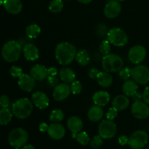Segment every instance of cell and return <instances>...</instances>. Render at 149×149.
<instances>
[{
  "instance_id": "obj_1",
  "label": "cell",
  "mask_w": 149,
  "mask_h": 149,
  "mask_svg": "<svg viewBox=\"0 0 149 149\" xmlns=\"http://www.w3.org/2000/svg\"><path fill=\"white\" fill-rule=\"evenodd\" d=\"M76 55L75 47L69 42H61L55 48V58L61 65H69L75 59Z\"/></svg>"
},
{
  "instance_id": "obj_2",
  "label": "cell",
  "mask_w": 149,
  "mask_h": 149,
  "mask_svg": "<svg viewBox=\"0 0 149 149\" xmlns=\"http://www.w3.org/2000/svg\"><path fill=\"white\" fill-rule=\"evenodd\" d=\"M21 52V45L18 42L15 40L9 41L4 44L1 49L2 58L9 63L17 61L20 58Z\"/></svg>"
},
{
  "instance_id": "obj_3",
  "label": "cell",
  "mask_w": 149,
  "mask_h": 149,
  "mask_svg": "<svg viewBox=\"0 0 149 149\" xmlns=\"http://www.w3.org/2000/svg\"><path fill=\"white\" fill-rule=\"evenodd\" d=\"M12 111L15 116L18 119H26L32 113L33 103L26 97L20 98L13 103L12 106Z\"/></svg>"
},
{
  "instance_id": "obj_4",
  "label": "cell",
  "mask_w": 149,
  "mask_h": 149,
  "mask_svg": "<svg viewBox=\"0 0 149 149\" xmlns=\"http://www.w3.org/2000/svg\"><path fill=\"white\" fill-rule=\"evenodd\" d=\"M123 60L119 55L109 53L104 55L102 59V67L106 72L114 73L119 71L123 68Z\"/></svg>"
},
{
  "instance_id": "obj_5",
  "label": "cell",
  "mask_w": 149,
  "mask_h": 149,
  "mask_svg": "<svg viewBox=\"0 0 149 149\" xmlns=\"http://www.w3.org/2000/svg\"><path fill=\"white\" fill-rule=\"evenodd\" d=\"M29 139L28 132L23 128H15L8 135L9 143L15 148H20L24 146Z\"/></svg>"
},
{
  "instance_id": "obj_6",
  "label": "cell",
  "mask_w": 149,
  "mask_h": 149,
  "mask_svg": "<svg viewBox=\"0 0 149 149\" xmlns=\"http://www.w3.org/2000/svg\"><path fill=\"white\" fill-rule=\"evenodd\" d=\"M107 39L111 44L116 47H124L127 44L128 36L120 28H113L108 32Z\"/></svg>"
},
{
  "instance_id": "obj_7",
  "label": "cell",
  "mask_w": 149,
  "mask_h": 149,
  "mask_svg": "<svg viewBox=\"0 0 149 149\" xmlns=\"http://www.w3.org/2000/svg\"><path fill=\"white\" fill-rule=\"evenodd\" d=\"M148 135L144 130H137L131 134L128 145L132 149H143L148 143Z\"/></svg>"
},
{
  "instance_id": "obj_8",
  "label": "cell",
  "mask_w": 149,
  "mask_h": 149,
  "mask_svg": "<svg viewBox=\"0 0 149 149\" xmlns=\"http://www.w3.org/2000/svg\"><path fill=\"white\" fill-rule=\"evenodd\" d=\"M132 79L138 84L145 85L149 82V68L144 65H138L131 71Z\"/></svg>"
},
{
  "instance_id": "obj_9",
  "label": "cell",
  "mask_w": 149,
  "mask_h": 149,
  "mask_svg": "<svg viewBox=\"0 0 149 149\" xmlns=\"http://www.w3.org/2000/svg\"><path fill=\"white\" fill-rule=\"evenodd\" d=\"M117 132L116 125L112 120H103L98 126L99 135L103 139H111L116 135Z\"/></svg>"
},
{
  "instance_id": "obj_10",
  "label": "cell",
  "mask_w": 149,
  "mask_h": 149,
  "mask_svg": "<svg viewBox=\"0 0 149 149\" xmlns=\"http://www.w3.org/2000/svg\"><path fill=\"white\" fill-rule=\"evenodd\" d=\"M132 116L138 119H146L149 116V108L147 103L141 100H136L131 108Z\"/></svg>"
},
{
  "instance_id": "obj_11",
  "label": "cell",
  "mask_w": 149,
  "mask_h": 149,
  "mask_svg": "<svg viewBox=\"0 0 149 149\" xmlns=\"http://www.w3.org/2000/svg\"><path fill=\"white\" fill-rule=\"evenodd\" d=\"M146 56V50L142 45H135L129 50L128 57L132 63L139 64L144 61Z\"/></svg>"
},
{
  "instance_id": "obj_12",
  "label": "cell",
  "mask_w": 149,
  "mask_h": 149,
  "mask_svg": "<svg viewBox=\"0 0 149 149\" xmlns=\"http://www.w3.org/2000/svg\"><path fill=\"white\" fill-rule=\"evenodd\" d=\"M122 11V5L119 1L110 0L104 7V15L108 18H115L120 14Z\"/></svg>"
},
{
  "instance_id": "obj_13",
  "label": "cell",
  "mask_w": 149,
  "mask_h": 149,
  "mask_svg": "<svg viewBox=\"0 0 149 149\" xmlns=\"http://www.w3.org/2000/svg\"><path fill=\"white\" fill-rule=\"evenodd\" d=\"M71 88L66 83L58 84L54 88L53 95L54 99L57 101H62L69 96L71 93Z\"/></svg>"
},
{
  "instance_id": "obj_14",
  "label": "cell",
  "mask_w": 149,
  "mask_h": 149,
  "mask_svg": "<svg viewBox=\"0 0 149 149\" xmlns=\"http://www.w3.org/2000/svg\"><path fill=\"white\" fill-rule=\"evenodd\" d=\"M32 103L39 109H45L49 106V100L45 93L42 91L35 92L31 96Z\"/></svg>"
},
{
  "instance_id": "obj_15",
  "label": "cell",
  "mask_w": 149,
  "mask_h": 149,
  "mask_svg": "<svg viewBox=\"0 0 149 149\" xmlns=\"http://www.w3.org/2000/svg\"><path fill=\"white\" fill-rule=\"evenodd\" d=\"M17 84L22 90L29 93L34 89L35 79L31 75L23 74L19 77Z\"/></svg>"
},
{
  "instance_id": "obj_16",
  "label": "cell",
  "mask_w": 149,
  "mask_h": 149,
  "mask_svg": "<svg viewBox=\"0 0 149 149\" xmlns=\"http://www.w3.org/2000/svg\"><path fill=\"white\" fill-rule=\"evenodd\" d=\"M49 136L53 140H61L65 134V130L62 125L58 123H53L49 125L47 130Z\"/></svg>"
},
{
  "instance_id": "obj_17",
  "label": "cell",
  "mask_w": 149,
  "mask_h": 149,
  "mask_svg": "<svg viewBox=\"0 0 149 149\" xmlns=\"http://www.w3.org/2000/svg\"><path fill=\"white\" fill-rule=\"evenodd\" d=\"M3 6L7 12L17 15L23 10V4L20 0H3Z\"/></svg>"
},
{
  "instance_id": "obj_18",
  "label": "cell",
  "mask_w": 149,
  "mask_h": 149,
  "mask_svg": "<svg viewBox=\"0 0 149 149\" xmlns=\"http://www.w3.org/2000/svg\"><path fill=\"white\" fill-rule=\"evenodd\" d=\"M30 74L35 80L43 81L48 77V68L43 65H35L31 68Z\"/></svg>"
},
{
  "instance_id": "obj_19",
  "label": "cell",
  "mask_w": 149,
  "mask_h": 149,
  "mask_svg": "<svg viewBox=\"0 0 149 149\" xmlns=\"http://www.w3.org/2000/svg\"><path fill=\"white\" fill-rule=\"evenodd\" d=\"M23 56L26 60L34 61L39 58V52L38 48L33 44H26L23 49Z\"/></svg>"
},
{
  "instance_id": "obj_20",
  "label": "cell",
  "mask_w": 149,
  "mask_h": 149,
  "mask_svg": "<svg viewBox=\"0 0 149 149\" xmlns=\"http://www.w3.org/2000/svg\"><path fill=\"white\" fill-rule=\"evenodd\" d=\"M110 98L111 96L109 93L103 90L96 92L93 96V100L95 104L100 107L106 106L110 101Z\"/></svg>"
},
{
  "instance_id": "obj_21",
  "label": "cell",
  "mask_w": 149,
  "mask_h": 149,
  "mask_svg": "<svg viewBox=\"0 0 149 149\" xmlns=\"http://www.w3.org/2000/svg\"><path fill=\"white\" fill-rule=\"evenodd\" d=\"M67 127L73 134H77L82 130L83 122L78 116H71L67 121Z\"/></svg>"
},
{
  "instance_id": "obj_22",
  "label": "cell",
  "mask_w": 149,
  "mask_h": 149,
  "mask_svg": "<svg viewBox=\"0 0 149 149\" xmlns=\"http://www.w3.org/2000/svg\"><path fill=\"white\" fill-rule=\"evenodd\" d=\"M130 105V100L127 96L119 95L113 98L112 101V106L118 111L125 110Z\"/></svg>"
},
{
  "instance_id": "obj_23",
  "label": "cell",
  "mask_w": 149,
  "mask_h": 149,
  "mask_svg": "<svg viewBox=\"0 0 149 149\" xmlns=\"http://www.w3.org/2000/svg\"><path fill=\"white\" fill-rule=\"evenodd\" d=\"M103 115H104V112H103V109L97 105L92 106L87 113L88 119L93 122H97L101 120Z\"/></svg>"
},
{
  "instance_id": "obj_24",
  "label": "cell",
  "mask_w": 149,
  "mask_h": 149,
  "mask_svg": "<svg viewBox=\"0 0 149 149\" xmlns=\"http://www.w3.org/2000/svg\"><path fill=\"white\" fill-rule=\"evenodd\" d=\"M138 89V84L134 80H127L122 86V91L127 97H132L134 95L136 94Z\"/></svg>"
},
{
  "instance_id": "obj_25",
  "label": "cell",
  "mask_w": 149,
  "mask_h": 149,
  "mask_svg": "<svg viewBox=\"0 0 149 149\" xmlns=\"http://www.w3.org/2000/svg\"><path fill=\"white\" fill-rule=\"evenodd\" d=\"M97 80L99 85L104 88L109 87L113 83V78H112L111 75L106 71L99 72L97 74Z\"/></svg>"
},
{
  "instance_id": "obj_26",
  "label": "cell",
  "mask_w": 149,
  "mask_h": 149,
  "mask_svg": "<svg viewBox=\"0 0 149 149\" xmlns=\"http://www.w3.org/2000/svg\"><path fill=\"white\" fill-rule=\"evenodd\" d=\"M60 79L65 83H72L75 80V72L71 68H63L60 70L59 72Z\"/></svg>"
},
{
  "instance_id": "obj_27",
  "label": "cell",
  "mask_w": 149,
  "mask_h": 149,
  "mask_svg": "<svg viewBox=\"0 0 149 149\" xmlns=\"http://www.w3.org/2000/svg\"><path fill=\"white\" fill-rule=\"evenodd\" d=\"M75 58L77 62L81 66H86L90 62V54L85 49H81L77 52Z\"/></svg>"
},
{
  "instance_id": "obj_28",
  "label": "cell",
  "mask_w": 149,
  "mask_h": 149,
  "mask_svg": "<svg viewBox=\"0 0 149 149\" xmlns=\"http://www.w3.org/2000/svg\"><path fill=\"white\" fill-rule=\"evenodd\" d=\"M13 113L8 108H2L0 110V125H7L11 122Z\"/></svg>"
},
{
  "instance_id": "obj_29",
  "label": "cell",
  "mask_w": 149,
  "mask_h": 149,
  "mask_svg": "<svg viewBox=\"0 0 149 149\" xmlns=\"http://www.w3.org/2000/svg\"><path fill=\"white\" fill-rule=\"evenodd\" d=\"M26 35L30 39H36L40 35L41 28L37 24H31L26 28Z\"/></svg>"
},
{
  "instance_id": "obj_30",
  "label": "cell",
  "mask_w": 149,
  "mask_h": 149,
  "mask_svg": "<svg viewBox=\"0 0 149 149\" xmlns=\"http://www.w3.org/2000/svg\"><path fill=\"white\" fill-rule=\"evenodd\" d=\"M64 119V113L61 109H55L52 111L49 115V119L53 123H58L61 122Z\"/></svg>"
},
{
  "instance_id": "obj_31",
  "label": "cell",
  "mask_w": 149,
  "mask_h": 149,
  "mask_svg": "<svg viewBox=\"0 0 149 149\" xmlns=\"http://www.w3.org/2000/svg\"><path fill=\"white\" fill-rule=\"evenodd\" d=\"M63 8V0H52L49 4V10L52 13H60Z\"/></svg>"
},
{
  "instance_id": "obj_32",
  "label": "cell",
  "mask_w": 149,
  "mask_h": 149,
  "mask_svg": "<svg viewBox=\"0 0 149 149\" xmlns=\"http://www.w3.org/2000/svg\"><path fill=\"white\" fill-rule=\"evenodd\" d=\"M76 140L81 146H87L90 142V137L86 132H79L76 137Z\"/></svg>"
},
{
  "instance_id": "obj_33",
  "label": "cell",
  "mask_w": 149,
  "mask_h": 149,
  "mask_svg": "<svg viewBox=\"0 0 149 149\" xmlns=\"http://www.w3.org/2000/svg\"><path fill=\"white\" fill-rule=\"evenodd\" d=\"M90 146L94 149H98L103 143V138L100 135H95L90 140Z\"/></svg>"
},
{
  "instance_id": "obj_34",
  "label": "cell",
  "mask_w": 149,
  "mask_h": 149,
  "mask_svg": "<svg viewBox=\"0 0 149 149\" xmlns=\"http://www.w3.org/2000/svg\"><path fill=\"white\" fill-rule=\"evenodd\" d=\"M109 40H104L101 42L99 47V51L103 55H106L110 53L111 45Z\"/></svg>"
},
{
  "instance_id": "obj_35",
  "label": "cell",
  "mask_w": 149,
  "mask_h": 149,
  "mask_svg": "<svg viewBox=\"0 0 149 149\" xmlns=\"http://www.w3.org/2000/svg\"><path fill=\"white\" fill-rule=\"evenodd\" d=\"M71 88V92L74 95H78L81 93V90H82V86L81 84L79 81H74L70 86Z\"/></svg>"
},
{
  "instance_id": "obj_36",
  "label": "cell",
  "mask_w": 149,
  "mask_h": 149,
  "mask_svg": "<svg viewBox=\"0 0 149 149\" xmlns=\"http://www.w3.org/2000/svg\"><path fill=\"white\" fill-rule=\"evenodd\" d=\"M131 71H132V69H130V68H128V67L122 68V69L119 71V77H120L122 79L127 81V80L129 79L130 77H131Z\"/></svg>"
},
{
  "instance_id": "obj_37",
  "label": "cell",
  "mask_w": 149,
  "mask_h": 149,
  "mask_svg": "<svg viewBox=\"0 0 149 149\" xmlns=\"http://www.w3.org/2000/svg\"><path fill=\"white\" fill-rule=\"evenodd\" d=\"M108 31L107 27H106V25L104 24H99L97 26V29H96V33H97V36H100V37H105V36H107L108 34Z\"/></svg>"
},
{
  "instance_id": "obj_38",
  "label": "cell",
  "mask_w": 149,
  "mask_h": 149,
  "mask_svg": "<svg viewBox=\"0 0 149 149\" xmlns=\"http://www.w3.org/2000/svg\"><path fill=\"white\" fill-rule=\"evenodd\" d=\"M10 72L13 78H19L23 74V70H22V68L20 67L14 65V66H13L11 68Z\"/></svg>"
},
{
  "instance_id": "obj_39",
  "label": "cell",
  "mask_w": 149,
  "mask_h": 149,
  "mask_svg": "<svg viewBox=\"0 0 149 149\" xmlns=\"http://www.w3.org/2000/svg\"><path fill=\"white\" fill-rule=\"evenodd\" d=\"M118 114V110L116 109L115 108L111 107L107 111L106 113V116L107 118V119H109V120L113 121L115 118L117 116Z\"/></svg>"
},
{
  "instance_id": "obj_40",
  "label": "cell",
  "mask_w": 149,
  "mask_h": 149,
  "mask_svg": "<svg viewBox=\"0 0 149 149\" xmlns=\"http://www.w3.org/2000/svg\"><path fill=\"white\" fill-rule=\"evenodd\" d=\"M10 105V99L7 95H1L0 97V107L2 108H8Z\"/></svg>"
},
{
  "instance_id": "obj_41",
  "label": "cell",
  "mask_w": 149,
  "mask_h": 149,
  "mask_svg": "<svg viewBox=\"0 0 149 149\" xmlns=\"http://www.w3.org/2000/svg\"><path fill=\"white\" fill-rule=\"evenodd\" d=\"M47 83L50 87H55L58 83V79L56 76H48Z\"/></svg>"
},
{
  "instance_id": "obj_42",
  "label": "cell",
  "mask_w": 149,
  "mask_h": 149,
  "mask_svg": "<svg viewBox=\"0 0 149 149\" xmlns=\"http://www.w3.org/2000/svg\"><path fill=\"white\" fill-rule=\"evenodd\" d=\"M100 71L95 68H92L91 69L89 70L88 71V75L89 77H90L91 79H97V74Z\"/></svg>"
},
{
  "instance_id": "obj_43",
  "label": "cell",
  "mask_w": 149,
  "mask_h": 149,
  "mask_svg": "<svg viewBox=\"0 0 149 149\" xmlns=\"http://www.w3.org/2000/svg\"><path fill=\"white\" fill-rule=\"evenodd\" d=\"M142 95H143V99L144 102L149 105V86L146 87Z\"/></svg>"
},
{
  "instance_id": "obj_44",
  "label": "cell",
  "mask_w": 149,
  "mask_h": 149,
  "mask_svg": "<svg viewBox=\"0 0 149 149\" xmlns=\"http://www.w3.org/2000/svg\"><path fill=\"white\" fill-rule=\"evenodd\" d=\"M128 141H129V138H127L126 135H122L118 138V143L121 146L127 145L128 144Z\"/></svg>"
},
{
  "instance_id": "obj_45",
  "label": "cell",
  "mask_w": 149,
  "mask_h": 149,
  "mask_svg": "<svg viewBox=\"0 0 149 149\" xmlns=\"http://www.w3.org/2000/svg\"><path fill=\"white\" fill-rule=\"evenodd\" d=\"M48 127H49V125H47L45 122H42V123H41L39 125V130L42 132H47Z\"/></svg>"
},
{
  "instance_id": "obj_46",
  "label": "cell",
  "mask_w": 149,
  "mask_h": 149,
  "mask_svg": "<svg viewBox=\"0 0 149 149\" xmlns=\"http://www.w3.org/2000/svg\"><path fill=\"white\" fill-rule=\"evenodd\" d=\"M58 74V71L55 67H51L48 68V76H56Z\"/></svg>"
},
{
  "instance_id": "obj_47",
  "label": "cell",
  "mask_w": 149,
  "mask_h": 149,
  "mask_svg": "<svg viewBox=\"0 0 149 149\" xmlns=\"http://www.w3.org/2000/svg\"><path fill=\"white\" fill-rule=\"evenodd\" d=\"M132 98H134V100H135V101H136V100H141V97H143V95H141V94H138V93H136V94H135L133 96H132Z\"/></svg>"
},
{
  "instance_id": "obj_48",
  "label": "cell",
  "mask_w": 149,
  "mask_h": 149,
  "mask_svg": "<svg viewBox=\"0 0 149 149\" xmlns=\"http://www.w3.org/2000/svg\"><path fill=\"white\" fill-rule=\"evenodd\" d=\"M77 1H79V2L81 3V4H89V3L91 2L93 0H77Z\"/></svg>"
},
{
  "instance_id": "obj_49",
  "label": "cell",
  "mask_w": 149,
  "mask_h": 149,
  "mask_svg": "<svg viewBox=\"0 0 149 149\" xmlns=\"http://www.w3.org/2000/svg\"><path fill=\"white\" fill-rule=\"evenodd\" d=\"M22 149H35V148L32 145H25Z\"/></svg>"
},
{
  "instance_id": "obj_50",
  "label": "cell",
  "mask_w": 149,
  "mask_h": 149,
  "mask_svg": "<svg viewBox=\"0 0 149 149\" xmlns=\"http://www.w3.org/2000/svg\"><path fill=\"white\" fill-rule=\"evenodd\" d=\"M1 4H3V1L2 0H0V6H1Z\"/></svg>"
},
{
  "instance_id": "obj_51",
  "label": "cell",
  "mask_w": 149,
  "mask_h": 149,
  "mask_svg": "<svg viewBox=\"0 0 149 149\" xmlns=\"http://www.w3.org/2000/svg\"><path fill=\"white\" fill-rule=\"evenodd\" d=\"M116 1H125V0H116Z\"/></svg>"
},
{
  "instance_id": "obj_52",
  "label": "cell",
  "mask_w": 149,
  "mask_h": 149,
  "mask_svg": "<svg viewBox=\"0 0 149 149\" xmlns=\"http://www.w3.org/2000/svg\"><path fill=\"white\" fill-rule=\"evenodd\" d=\"M15 149H20V148H15Z\"/></svg>"
},
{
  "instance_id": "obj_53",
  "label": "cell",
  "mask_w": 149,
  "mask_h": 149,
  "mask_svg": "<svg viewBox=\"0 0 149 149\" xmlns=\"http://www.w3.org/2000/svg\"><path fill=\"white\" fill-rule=\"evenodd\" d=\"M148 132H149V127H148Z\"/></svg>"
}]
</instances>
